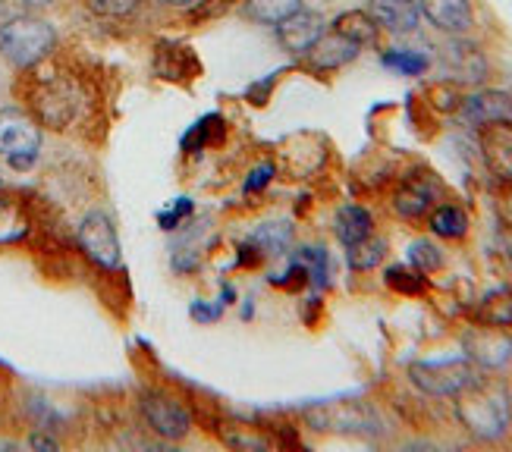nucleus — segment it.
<instances>
[{
  "label": "nucleus",
  "instance_id": "obj_1",
  "mask_svg": "<svg viewBox=\"0 0 512 452\" xmlns=\"http://www.w3.org/2000/svg\"><path fill=\"white\" fill-rule=\"evenodd\" d=\"M453 415L469 437L497 443L512 431V390L503 377L481 374L472 387L453 396Z\"/></svg>",
  "mask_w": 512,
  "mask_h": 452
},
{
  "label": "nucleus",
  "instance_id": "obj_2",
  "mask_svg": "<svg viewBox=\"0 0 512 452\" xmlns=\"http://www.w3.org/2000/svg\"><path fill=\"white\" fill-rule=\"evenodd\" d=\"M57 32L48 19L13 16L0 26V57L16 70H32L54 51Z\"/></svg>",
  "mask_w": 512,
  "mask_h": 452
},
{
  "label": "nucleus",
  "instance_id": "obj_3",
  "mask_svg": "<svg viewBox=\"0 0 512 452\" xmlns=\"http://www.w3.org/2000/svg\"><path fill=\"white\" fill-rule=\"evenodd\" d=\"M406 374H409V383L418 393H425L431 399H453L465 387H472L484 371L475 365V361H469L462 355V358L412 361Z\"/></svg>",
  "mask_w": 512,
  "mask_h": 452
},
{
  "label": "nucleus",
  "instance_id": "obj_4",
  "mask_svg": "<svg viewBox=\"0 0 512 452\" xmlns=\"http://www.w3.org/2000/svg\"><path fill=\"white\" fill-rule=\"evenodd\" d=\"M41 151V126L26 110H0V157H7L13 170H29Z\"/></svg>",
  "mask_w": 512,
  "mask_h": 452
},
{
  "label": "nucleus",
  "instance_id": "obj_5",
  "mask_svg": "<svg viewBox=\"0 0 512 452\" xmlns=\"http://www.w3.org/2000/svg\"><path fill=\"white\" fill-rule=\"evenodd\" d=\"M139 409L145 424L151 427L154 434L164 437V440H186L192 434V412L186 405L164 393V390H145L139 393Z\"/></svg>",
  "mask_w": 512,
  "mask_h": 452
},
{
  "label": "nucleus",
  "instance_id": "obj_6",
  "mask_svg": "<svg viewBox=\"0 0 512 452\" xmlns=\"http://www.w3.org/2000/svg\"><path fill=\"white\" fill-rule=\"evenodd\" d=\"M79 248L82 255L92 261L101 270H120V236H117V226L104 211H88L76 230Z\"/></svg>",
  "mask_w": 512,
  "mask_h": 452
},
{
  "label": "nucleus",
  "instance_id": "obj_7",
  "mask_svg": "<svg viewBox=\"0 0 512 452\" xmlns=\"http://www.w3.org/2000/svg\"><path fill=\"white\" fill-rule=\"evenodd\" d=\"M459 346L481 371H503L512 361V333L506 327L472 324L462 330Z\"/></svg>",
  "mask_w": 512,
  "mask_h": 452
},
{
  "label": "nucleus",
  "instance_id": "obj_8",
  "mask_svg": "<svg viewBox=\"0 0 512 452\" xmlns=\"http://www.w3.org/2000/svg\"><path fill=\"white\" fill-rule=\"evenodd\" d=\"M440 66L447 79H453L456 85H481L491 76V63H487L484 51L465 35L447 38V44L440 48Z\"/></svg>",
  "mask_w": 512,
  "mask_h": 452
},
{
  "label": "nucleus",
  "instance_id": "obj_9",
  "mask_svg": "<svg viewBox=\"0 0 512 452\" xmlns=\"http://www.w3.org/2000/svg\"><path fill=\"white\" fill-rule=\"evenodd\" d=\"M76 104H79V95L66 79L38 76L35 92H32V107H35V117L44 126L66 129V123H70L73 113H76Z\"/></svg>",
  "mask_w": 512,
  "mask_h": 452
},
{
  "label": "nucleus",
  "instance_id": "obj_10",
  "mask_svg": "<svg viewBox=\"0 0 512 452\" xmlns=\"http://www.w3.org/2000/svg\"><path fill=\"white\" fill-rule=\"evenodd\" d=\"M481 161L497 186H512V120H494L475 129Z\"/></svg>",
  "mask_w": 512,
  "mask_h": 452
},
{
  "label": "nucleus",
  "instance_id": "obj_11",
  "mask_svg": "<svg viewBox=\"0 0 512 452\" xmlns=\"http://www.w3.org/2000/svg\"><path fill=\"white\" fill-rule=\"evenodd\" d=\"M440 192H443V186L434 179V173H409L399 179V186L393 189L390 205H393L396 217H403L409 223H421V220H428Z\"/></svg>",
  "mask_w": 512,
  "mask_h": 452
},
{
  "label": "nucleus",
  "instance_id": "obj_12",
  "mask_svg": "<svg viewBox=\"0 0 512 452\" xmlns=\"http://www.w3.org/2000/svg\"><path fill=\"white\" fill-rule=\"evenodd\" d=\"M305 421L315 431L327 434H371L374 431V415L362 402H327L315 405L305 412Z\"/></svg>",
  "mask_w": 512,
  "mask_h": 452
},
{
  "label": "nucleus",
  "instance_id": "obj_13",
  "mask_svg": "<svg viewBox=\"0 0 512 452\" xmlns=\"http://www.w3.org/2000/svg\"><path fill=\"white\" fill-rule=\"evenodd\" d=\"M327 32V19L318 13V10H299L289 19H283L280 26L274 29L277 35V44L293 57H305L311 48H315V41Z\"/></svg>",
  "mask_w": 512,
  "mask_h": 452
},
{
  "label": "nucleus",
  "instance_id": "obj_14",
  "mask_svg": "<svg viewBox=\"0 0 512 452\" xmlns=\"http://www.w3.org/2000/svg\"><path fill=\"white\" fill-rule=\"evenodd\" d=\"M362 54V48L355 41H349V38H343L340 32H324L318 41H315V48H311L305 57H302V63H305V70L308 73H318V76H324V73H337V70H343V66H349L355 57Z\"/></svg>",
  "mask_w": 512,
  "mask_h": 452
},
{
  "label": "nucleus",
  "instance_id": "obj_15",
  "mask_svg": "<svg viewBox=\"0 0 512 452\" xmlns=\"http://www.w3.org/2000/svg\"><path fill=\"white\" fill-rule=\"evenodd\" d=\"M456 113H459V120L472 129L494 123V120H512V95L500 92V88H478V92L462 98Z\"/></svg>",
  "mask_w": 512,
  "mask_h": 452
},
{
  "label": "nucleus",
  "instance_id": "obj_16",
  "mask_svg": "<svg viewBox=\"0 0 512 452\" xmlns=\"http://www.w3.org/2000/svg\"><path fill=\"white\" fill-rule=\"evenodd\" d=\"M418 10L443 35H469L475 29L472 0H418Z\"/></svg>",
  "mask_w": 512,
  "mask_h": 452
},
{
  "label": "nucleus",
  "instance_id": "obj_17",
  "mask_svg": "<svg viewBox=\"0 0 512 452\" xmlns=\"http://www.w3.org/2000/svg\"><path fill=\"white\" fill-rule=\"evenodd\" d=\"M202 73V63L195 60V51L180 41H158L154 44V76L167 82H189Z\"/></svg>",
  "mask_w": 512,
  "mask_h": 452
},
{
  "label": "nucleus",
  "instance_id": "obj_18",
  "mask_svg": "<svg viewBox=\"0 0 512 452\" xmlns=\"http://www.w3.org/2000/svg\"><path fill=\"white\" fill-rule=\"evenodd\" d=\"M365 10L371 13L377 26L393 35H412L421 26L418 0H368Z\"/></svg>",
  "mask_w": 512,
  "mask_h": 452
},
{
  "label": "nucleus",
  "instance_id": "obj_19",
  "mask_svg": "<svg viewBox=\"0 0 512 452\" xmlns=\"http://www.w3.org/2000/svg\"><path fill=\"white\" fill-rule=\"evenodd\" d=\"M374 233V217L368 208L362 205H340L337 214H333V236H337L346 248L355 245V242H362Z\"/></svg>",
  "mask_w": 512,
  "mask_h": 452
},
{
  "label": "nucleus",
  "instance_id": "obj_20",
  "mask_svg": "<svg viewBox=\"0 0 512 452\" xmlns=\"http://www.w3.org/2000/svg\"><path fill=\"white\" fill-rule=\"evenodd\" d=\"M428 230L437 239H447V242H462L472 230V220L465 214V208L453 205V201H443V205H434L428 214Z\"/></svg>",
  "mask_w": 512,
  "mask_h": 452
},
{
  "label": "nucleus",
  "instance_id": "obj_21",
  "mask_svg": "<svg viewBox=\"0 0 512 452\" xmlns=\"http://www.w3.org/2000/svg\"><path fill=\"white\" fill-rule=\"evenodd\" d=\"M330 29L355 41L359 48H377V41H381V26L371 19L368 10H346L330 22Z\"/></svg>",
  "mask_w": 512,
  "mask_h": 452
},
{
  "label": "nucleus",
  "instance_id": "obj_22",
  "mask_svg": "<svg viewBox=\"0 0 512 452\" xmlns=\"http://www.w3.org/2000/svg\"><path fill=\"white\" fill-rule=\"evenodd\" d=\"M472 324H487V327H512V289L500 286L491 289L481 302L472 308Z\"/></svg>",
  "mask_w": 512,
  "mask_h": 452
},
{
  "label": "nucleus",
  "instance_id": "obj_23",
  "mask_svg": "<svg viewBox=\"0 0 512 452\" xmlns=\"http://www.w3.org/2000/svg\"><path fill=\"white\" fill-rule=\"evenodd\" d=\"M29 214L22 201L10 192H0V245H13L29 236Z\"/></svg>",
  "mask_w": 512,
  "mask_h": 452
},
{
  "label": "nucleus",
  "instance_id": "obj_24",
  "mask_svg": "<svg viewBox=\"0 0 512 452\" xmlns=\"http://www.w3.org/2000/svg\"><path fill=\"white\" fill-rule=\"evenodd\" d=\"M302 7H305L302 0H246V4H242V16L258 22V26L277 29L283 19L299 13Z\"/></svg>",
  "mask_w": 512,
  "mask_h": 452
},
{
  "label": "nucleus",
  "instance_id": "obj_25",
  "mask_svg": "<svg viewBox=\"0 0 512 452\" xmlns=\"http://www.w3.org/2000/svg\"><path fill=\"white\" fill-rule=\"evenodd\" d=\"M384 286L396 296H409V299H418L428 292V277L415 270L412 264H390L384 270Z\"/></svg>",
  "mask_w": 512,
  "mask_h": 452
},
{
  "label": "nucleus",
  "instance_id": "obj_26",
  "mask_svg": "<svg viewBox=\"0 0 512 452\" xmlns=\"http://www.w3.org/2000/svg\"><path fill=\"white\" fill-rule=\"evenodd\" d=\"M220 135H224V117L220 113H205L202 120H195L189 129H186V135H183V151L186 154H202L205 148H211Z\"/></svg>",
  "mask_w": 512,
  "mask_h": 452
},
{
  "label": "nucleus",
  "instance_id": "obj_27",
  "mask_svg": "<svg viewBox=\"0 0 512 452\" xmlns=\"http://www.w3.org/2000/svg\"><path fill=\"white\" fill-rule=\"evenodd\" d=\"M384 258H387V239L374 236V233L346 248V264L355 270V274H368V270H374Z\"/></svg>",
  "mask_w": 512,
  "mask_h": 452
},
{
  "label": "nucleus",
  "instance_id": "obj_28",
  "mask_svg": "<svg viewBox=\"0 0 512 452\" xmlns=\"http://www.w3.org/2000/svg\"><path fill=\"white\" fill-rule=\"evenodd\" d=\"M252 242L261 248L264 258H280L289 252V245H293V226L289 223H261L258 230L252 233Z\"/></svg>",
  "mask_w": 512,
  "mask_h": 452
},
{
  "label": "nucleus",
  "instance_id": "obj_29",
  "mask_svg": "<svg viewBox=\"0 0 512 452\" xmlns=\"http://www.w3.org/2000/svg\"><path fill=\"white\" fill-rule=\"evenodd\" d=\"M381 63L387 70H396L399 76H425L431 57L425 51H409V48H390L381 54Z\"/></svg>",
  "mask_w": 512,
  "mask_h": 452
},
{
  "label": "nucleus",
  "instance_id": "obj_30",
  "mask_svg": "<svg viewBox=\"0 0 512 452\" xmlns=\"http://www.w3.org/2000/svg\"><path fill=\"white\" fill-rule=\"evenodd\" d=\"M409 264L415 267V270H421L425 277H431V274H437V270H443V264H447V258H443V248L437 245V242H431V239H415L412 245H409Z\"/></svg>",
  "mask_w": 512,
  "mask_h": 452
},
{
  "label": "nucleus",
  "instance_id": "obj_31",
  "mask_svg": "<svg viewBox=\"0 0 512 452\" xmlns=\"http://www.w3.org/2000/svg\"><path fill=\"white\" fill-rule=\"evenodd\" d=\"M293 258L308 267L311 286H318V289L327 286V280H330V258H327V248L324 245H302V248H296Z\"/></svg>",
  "mask_w": 512,
  "mask_h": 452
},
{
  "label": "nucleus",
  "instance_id": "obj_32",
  "mask_svg": "<svg viewBox=\"0 0 512 452\" xmlns=\"http://www.w3.org/2000/svg\"><path fill=\"white\" fill-rule=\"evenodd\" d=\"M428 104L440 113H456L459 104H462V85H456L453 79H443V82H434L428 85V92H425Z\"/></svg>",
  "mask_w": 512,
  "mask_h": 452
},
{
  "label": "nucleus",
  "instance_id": "obj_33",
  "mask_svg": "<svg viewBox=\"0 0 512 452\" xmlns=\"http://www.w3.org/2000/svg\"><path fill=\"white\" fill-rule=\"evenodd\" d=\"M239 0H195L189 10V22L192 26H202V22H214L220 19L227 10H233Z\"/></svg>",
  "mask_w": 512,
  "mask_h": 452
},
{
  "label": "nucleus",
  "instance_id": "obj_34",
  "mask_svg": "<svg viewBox=\"0 0 512 452\" xmlns=\"http://www.w3.org/2000/svg\"><path fill=\"white\" fill-rule=\"evenodd\" d=\"M192 214H195V201L186 198V195H180V198H173V205L167 211L158 214V226H161L164 233H170V230H176V226H180Z\"/></svg>",
  "mask_w": 512,
  "mask_h": 452
},
{
  "label": "nucleus",
  "instance_id": "obj_35",
  "mask_svg": "<svg viewBox=\"0 0 512 452\" xmlns=\"http://www.w3.org/2000/svg\"><path fill=\"white\" fill-rule=\"evenodd\" d=\"M142 0H85V7L98 13V16H107V19H123L129 13L139 10Z\"/></svg>",
  "mask_w": 512,
  "mask_h": 452
},
{
  "label": "nucleus",
  "instance_id": "obj_36",
  "mask_svg": "<svg viewBox=\"0 0 512 452\" xmlns=\"http://www.w3.org/2000/svg\"><path fill=\"white\" fill-rule=\"evenodd\" d=\"M274 176H277V167L271 161H264V164L252 167L249 176L242 179V192H246V195H258V192H264L267 186L274 183Z\"/></svg>",
  "mask_w": 512,
  "mask_h": 452
},
{
  "label": "nucleus",
  "instance_id": "obj_37",
  "mask_svg": "<svg viewBox=\"0 0 512 452\" xmlns=\"http://www.w3.org/2000/svg\"><path fill=\"white\" fill-rule=\"evenodd\" d=\"M274 286H280V289H286V292H299L302 286H311V280H308V267L302 264V261H289V267L283 270L280 277H274L271 280Z\"/></svg>",
  "mask_w": 512,
  "mask_h": 452
},
{
  "label": "nucleus",
  "instance_id": "obj_38",
  "mask_svg": "<svg viewBox=\"0 0 512 452\" xmlns=\"http://www.w3.org/2000/svg\"><path fill=\"white\" fill-rule=\"evenodd\" d=\"M220 314H224V302H205V299H195L192 305H189V318L195 321V324H214V321H220Z\"/></svg>",
  "mask_w": 512,
  "mask_h": 452
},
{
  "label": "nucleus",
  "instance_id": "obj_39",
  "mask_svg": "<svg viewBox=\"0 0 512 452\" xmlns=\"http://www.w3.org/2000/svg\"><path fill=\"white\" fill-rule=\"evenodd\" d=\"M170 267H173V274H192V270L198 267V255L186 252V248H176L173 258H170Z\"/></svg>",
  "mask_w": 512,
  "mask_h": 452
},
{
  "label": "nucleus",
  "instance_id": "obj_40",
  "mask_svg": "<svg viewBox=\"0 0 512 452\" xmlns=\"http://www.w3.org/2000/svg\"><path fill=\"white\" fill-rule=\"evenodd\" d=\"M277 82V76H267V79H258V82H252L249 85V101L255 104V107H264L267 104V98H271V85Z\"/></svg>",
  "mask_w": 512,
  "mask_h": 452
},
{
  "label": "nucleus",
  "instance_id": "obj_41",
  "mask_svg": "<svg viewBox=\"0 0 512 452\" xmlns=\"http://www.w3.org/2000/svg\"><path fill=\"white\" fill-rule=\"evenodd\" d=\"M236 252H239V255H236V261H239L242 267H258V264L264 261L261 248H258V245L252 242V239H249V242H242V245L236 248Z\"/></svg>",
  "mask_w": 512,
  "mask_h": 452
},
{
  "label": "nucleus",
  "instance_id": "obj_42",
  "mask_svg": "<svg viewBox=\"0 0 512 452\" xmlns=\"http://www.w3.org/2000/svg\"><path fill=\"white\" fill-rule=\"evenodd\" d=\"M497 239H500V252H503V258H506V264L512 270V220H503L497 226Z\"/></svg>",
  "mask_w": 512,
  "mask_h": 452
},
{
  "label": "nucleus",
  "instance_id": "obj_43",
  "mask_svg": "<svg viewBox=\"0 0 512 452\" xmlns=\"http://www.w3.org/2000/svg\"><path fill=\"white\" fill-rule=\"evenodd\" d=\"M29 446H32V449H57V440L44 437V434H32V437H29Z\"/></svg>",
  "mask_w": 512,
  "mask_h": 452
},
{
  "label": "nucleus",
  "instance_id": "obj_44",
  "mask_svg": "<svg viewBox=\"0 0 512 452\" xmlns=\"http://www.w3.org/2000/svg\"><path fill=\"white\" fill-rule=\"evenodd\" d=\"M220 302H224V305L236 302V289L233 286H224V296H220Z\"/></svg>",
  "mask_w": 512,
  "mask_h": 452
},
{
  "label": "nucleus",
  "instance_id": "obj_45",
  "mask_svg": "<svg viewBox=\"0 0 512 452\" xmlns=\"http://www.w3.org/2000/svg\"><path fill=\"white\" fill-rule=\"evenodd\" d=\"M164 4H170V7H192L195 0H164Z\"/></svg>",
  "mask_w": 512,
  "mask_h": 452
},
{
  "label": "nucleus",
  "instance_id": "obj_46",
  "mask_svg": "<svg viewBox=\"0 0 512 452\" xmlns=\"http://www.w3.org/2000/svg\"><path fill=\"white\" fill-rule=\"evenodd\" d=\"M22 4H29V7H48V4H54V0H22Z\"/></svg>",
  "mask_w": 512,
  "mask_h": 452
},
{
  "label": "nucleus",
  "instance_id": "obj_47",
  "mask_svg": "<svg viewBox=\"0 0 512 452\" xmlns=\"http://www.w3.org/2000/svg\"><path fill=\"white\" fill-rule=\"evenodd\" d=\"M506 214H509V220H512V186L506 189Z\"/></svg>",
  "mask_w": 512,
  "mask_h": 452
}]
</instances>
